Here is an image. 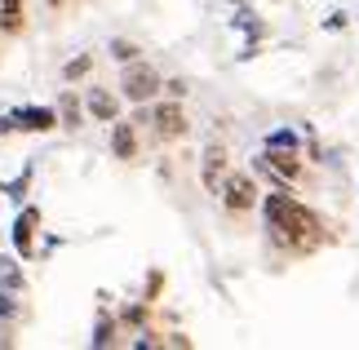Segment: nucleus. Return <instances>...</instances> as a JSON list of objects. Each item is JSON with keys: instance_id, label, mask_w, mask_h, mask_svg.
<instances>
[{"instance_id": "f257e3e1", "label": "nucleus", "mask_w": 359, "mask_h": 350, "mask_svg": "<svg viewBox=\"0 0 359 350\" xmlns=\"http://www.w3.org/2000/svg\"><path fill=\"white\" fill-rule=\"evenodd\" d=\"M262 208H266V231H271L284 248H293V253H311V248H320V240H324L320 217H315L302 200H293L284 187L271 191Z\"/></svg>"}, {"instance_id": "f03ea898", "label": "nucleus", "mask_w": 359, "mask_h": 350, "mask_svg": "<svg viewBox=\"0 0 359 350\" xmlns=\"http://www.w3.org/2000/svg\"><path fill=\"white\" fill-rule=\"evenodd\" d=\"M120 89H124V97L129 102H151L160 89H164V80H160V72L156 67H147V62H124V76H120Z\"/></svg>"}, {"instance_id": "7ed1b4c3", "label": "nucleus", "mask_w": 359, "mask_h": 350, "mask_svg": "<svg viewBox=\"0 0 359 350\" xmlns=\"http://www.w3.org/2000/svg\"><path fill=\"white\" fill-rule=\"evenodd\" d=\"M53 124H58V116H53L49 107H18V111H9V116H0V133H13V129L45 133Z\"/></svg>"}, {"instance_id": "20e7f679", "label": "nucleus", "mask_w": 359, "mask_h": 350, "mask_svg": "<svg viewBox=\"0 0 359 350\" xmlns=\"http://www.w3.org/2000/svg\"><path fill=\"white\" fill-rule=\"evenodd\" d=\"M222 204L231 208V213H248V208L257 204V187H253V177L248 173H231L222 182Z\"/></svg>"}, {"instance_id": "39448f33", "label": "nucleus", "mask_w": 359, "mask_h": 350, "mask_svg": "<svg viewBox=\"0 0 359 350\" xmlns=\"http://www.w3.org/2000/svg\"><path fill=\"white\" fill-rule=\"evenodd\" d=\"M36 227H40V208H22L18 217H13V248H18V253L27 257L32 253V240H36Z\"/></svg>"}, {"instance_id": "423d86ee", "label": "nucleus", "mask_w": 359, "mask_h": 350, "mask_svg": "<svg viewBox=\"0 0 359 350\" xmlns=\"http://www.w3.org/2000/svg\"><path fill=\"white\" fill-rule=\"evenodd\" d=\"M151 120H156V133L160 137H182L187 133V116H182V107H177V102H160Z\"/></svg>"}, {"instance_id": "0eeeda50", "label": "nucleus", "mask_w": 359, "mask_h": 350, "mask_svg": "<svg viewBox=\"0 0 359 350\" xmlns=\"http://www.w3.org/2000/svg\"><path fill=\"white\" fill-rule=\"evenodd\" d=\"M85 107H89V116L102 120V124H111V120L120 116V102H116L107 89H89V102H85Z\"/></svg>"}, {"instance_id": "6e6552de", "label": "nucleus", "mask_w": 359, "mask_h": 350, "mask_svg": "<svg viewBox=\"0 0 359 350\" xmlns=\"http://www.w3.org/2000/svg\"><path fill=\"white\" fill-rule=\"evenodd\" d=\"M222 169H226V151L209 147V151H204V187H209V191H222V182H217Z\"/></svg>"}, {"instance_id": "1a4fd4ad", "label": "nucleus", "mask_w": 359, "mask_h": 350, "mask_svg": "<svg viewBox=\"0 0 359 350\" xmlns=\"http://www.w3.org/2000/svg\"><path fill=\"white\" fill-rule=\"evenodd\" d=\"M111 151H116V160H133V151H137L133 124H111Z\"/></svg>"}, {"instance_id": "9d476101", "label": "nucleus", "mask_w": 359, "mask_h": 350, "mask_svg": "<svg viewBox=\"0 0 359 350\" xmlns=\"http://www.w3.org/2000/svg\"><path fill=\"white\" fill-rule=\"evenodd\" d=\"M0 288H9V292H18L22 288V266L0 253Z\"/></svg>"}, {"instance_id": "9b49d317", "label": "nucleus", "mask_w": 359, "mask_h": 350, "mask_svg": "<svg viewBox=\"0 0 359 350\" xmlns=\"http://www.w3.org/2000/svg\"><path fill=\"white\" fill-rule=\"evenodd\" d=\"M0 27L5 32H18L22 27V0H0Z\"/></svg>"}, {"instance_id": "f8f14e48", "label": "nucleus", "mask_w": 359, "mask_h": 350, "mask_svg": "<svg viewBox=\"0 0 359 350\" xmlns=\"http://www.w3.org/2000/svg\"><path fill=\"white\" fill-rule=\"evenodd\" d=\"M266 151H293V156H297V133H293V129L266 133Z\"/></svg>"}, {"instance_id": "ddd939ff", "label": "nucleus", "mask_w": 359, "mask_h": 350, "mask_svg": "<svg viewBox=\"0 0 359 350\" xmlns=\"http://www.w3.org/2000/svg\"><path fill=\"white\" fill-rule=\"evenodd\" d=\"M111 58L116 62H133L137 58V45H129V40H111Z\"/></svg>"}, {"instance_id": "4468645a", "label": "nucleus", "mask_w": 359, "mask_h": 350, "mask_svg": "<svg viewBox=\"0 0 359 350\" xmlns=\"http://www.w3.org/2000/svg\"><path fill=\"white\" fill-rule=\"evenodd\" d=\"M89 67H93V58L85 53V58H72V62H67V67H62V76H67V80H80V76L89 72Z\"/></svg>"}, {"instance_id": "2eb2a0df", "label": "nucleus", "mask_w": 359, "mask_h": 350, "mask_svg": "<svg viewBox=\"0 0 359 350\" xmlns=\"http://www.w3.org/2000/svg\"><path fill=\"white\" fill-rule=\"evenodd\" d=\"M111 332H116V324H111V319H102L98 332H93V346H111Z\"/></svg>"}, {"instance_id": "dca6fc26", "label": "nucleus", "mask_w": 359, "mask_h": 350, "mask_svg": "<svg viewBox=\"0 0 359 350\" xmlns=\"http://www.w3.org/2000/svg\"><path fill=\"white\" fill-rule=\"evenodd\" d=\"M13 315H18V306H13L9 288H0V319H13Z\"/></svg>"}, {"instance_id": "f3484780", "label": "nucleus", "mask_w": 359, "mask_h": 350, "mask_svg": "<svg viewBox=\"0 0 359 350\" xmlns=\"http://www.w3.org/2000/svg\"><path fill=\"white\" fill-rule=\"evenodd\" d=\"M62 116H67V124H76V120H80V107H76V97H62Z\"/></svg>"}, {"instance_id": "a211bd4d", "label": "nucleus", "mask_w": 359, "mask_h": 350, "mask_svg": "<svg viewBox=\"0 0 359 350\" xmlns=\"http://www.w3.org/2000/svg\"><path fill=\"white\" fill-rule=\"evenodd\" d=\"M0 346H5V337H0Z\"/></svg>"}]
</instances>
